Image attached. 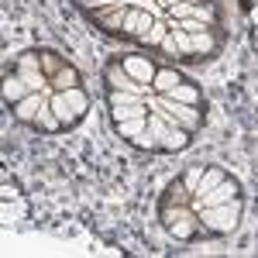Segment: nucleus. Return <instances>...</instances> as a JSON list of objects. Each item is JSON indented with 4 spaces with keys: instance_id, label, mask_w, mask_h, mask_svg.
Listing matches in <instances>:
<instances>
[{
    "instance_id": "15",
    "label": "nucleus",
    "mask_w": 258,
    "mask_h": 258,
    "mask_svg": "<svg viewBox=\"0 0 258 258\" xmlns=\"http://www.w3.org/2000/svg\"><path fill=\"white\" fill-rule=\"evenodd\" d=\"M28 93H31V90H28V83L21 80L18 73H7V76H4V103H7V107L21 103Z\"/></svg>"
},
{
    "instance_id": "19",
    "label": "nucleus",
    "mask_w": 258,
    "mask_h": 258,
    "mask_svg": "<svg viewBox=\"0 0 258 258\" xmlns=\"http://www.w3.org/2000/svg\"><path fill=\"white\" fill-rule=\"evenodd\" d=\"M152 114V103L145 100V103H135V107H110V117H114V124H120V120H135V117H148Z\"/></svg>"
},
{
    "instance_id": "20",
    "label": "nucleus",
    "mask_w": 258,
    "mask_h": 258,
    "mask_svg": "<svg viewBox=\"0 0 258 258\" xmlns=\"http://www.w3.org/2000/svg\"><path fill=\"white\" fill-rule=\"evenodd\" d=\"M38 62H41V73H45L48 80H52V76L59 73L62 66H66V59H62L55 48H38Z\"/></svg>"
},
{
    "instance_id": "25",
    "label": "nucleus",
    "mask_w": 258,
    "mask_h": 258,
    "mask_svg": "<svg viewBox=\"0 0 258 258\" xmlns=\"http://www.w3.org/2000/svg\"><path fill=\"white\" fill-rule=\"evenodd\" d=\"M193 18L203 21L207 28H217V7H214V4H207V0H200L197 11H193Z\"/></svg>"
},
{
    "instance_id": "13",
    "label": "nucleus",
    "mask_w": 258,
    "mask_h": 258,
    "mask_svg": "<svg viewBox=\"0 0 258 258\" xmlns=\"http://www.w3.org/2000/svg\"><path fill=\"white\" fill-rule=\"evenodd\" d=\"M179 83H186V80H182V73H179L176 66H159V73H155V80H152V90H155V93H172Z\"/></svg>"
},
{
    "instance_id": "34",
    "label": "nucleus",
    "mask_w": 258,
    "mask_h": 258,
    "mask_svg": "<svg viewBox=\"0 0 258 258\" xmlns=\"http://www.w3.org/2000/svg\"><path fill=\"white\" fill-rule=\"evenodd\" d=\"M251 4H258V0H248V7H251Z\"/></svg>"
},
{
    "instance_id": "30",
    "label": "nucleus",
    "mask_w": 258,
    "mask_h": 258,
    "mask_svg": "<svg viewBox=\"0 0 258 258\" xmlns=\"http://www.w3.org/2000/svg\"><path fill=\"white\" fill-rule=\"evenodd\" d=\"M83 11L90 14V11H100V7H114V4H124V0H76Z\"/></svg>"
},
{
    "instance_id": "11",
    "label": "nucleus",
    "mask_w": 258,
    "mask_h": 258,
    "mask_svg": "<svg viewBox=\"0 0 258 258\" xmlns=\"http://www.w3.org/2000/svg\"><path fill=\"white\" fill-rule=\"evenodd\" d=\"M120 66L135 76L138 83H145V86H152V80H155V73H159V66H155V59L152 55H120Z\"/></svg>"
},
{
    "instance_id": "3",
    "label": "nucleus",
    "mask_w": 258,
    "mask_h": 258,
    "mask_svg": "<svg viewBox=\"0 0 258 258\" xmlns=\"http://www.w3.org/2000/svg\"><path fill=\"white\" fill-rule=\"evenodd\" d=\"M197 214H200V224H203V231H210V234H231V231H238V224H241V214H244V200L234 197L231 203L203 207V210H197Z\"/></svg>"
},
{
    "instance_id": "7",
    "label": "nucleus",
    "mask_w": 258,
    "mask_h": 258,
    "mask_svg": "<svg viewBox=\"0 0 258 258\" xmlns=\"http://www.w3.org/2000/svg\"><path fill=\"white\" fill-rule=\"evenodd\" d=\"M14 73L28 83V90H31V93H38V90H45V86H48V76L41 73L38 52H21L18 59H14Z\"/></svg>"
},
{
    "instance_id": "8",
    "label": "nucleus",
    "mask_w": 258,
    "mask_h": 258,
    "mask_svg": "<svg viewBox=\"0 0 258 258\" xmlns=\"http://www.w3.org/2000/svg\"><path fill=\"white\" fill-rule=\"evenodd\" d=\"M234 197H241V182L234 176H224V182H217L210 193H200V197L189 200L193 210H203V207H217V203H231Z\"/></svg>"
},
{
    "instance_id": "26",
    "label": "nucleus",
    "mask_w": 258,
    "mask_h": 258,
    "mask_svg": "<svg viewBox=\"0 0 258 258\" xmlns=\"http://www.w3.org/2000/svg\"><path fill=\"white\" fill-rule=\"evenodd\" d=\"M35 127H38V131H62V120L55 117L52 107H45V110L38 114V120H35Z\"/></svg>"
},
{
    "instance_id": "2",
    "label": "nucleus",
    "mask_w": 258,
    "mask_h": 258,
    "mask_svg": "<svg viewBox=\"0 0 258 258\" xmlns=\"http://www.w3.org/2000/svg\"><path fill=\"white\" fill-rule=\"evenodd\" d=\"M159 220L165 227V234L176 241H193L200 234V214L189 203H179V207H159Z\"/></svg>"
},
{
    "instance_id": "16",
    "label": "nucleus",
    "mask_w": 258,
    "mask_h": 258,
    "mask_svg": "<svg viewBox=\"0 0 258 258\" xmlns=\"http://www.w3.org/2000/svg\"><path fill=\"white\" fill-rule=\"evenodd\" d=\"M189 200H193V193L186 189V182H182V176H179V179H172V182L165 186L159 207H179V203H189Z\"/></svg>"
},
{
    "instance_id": "35",
    "label": "nucleus",
    "mask_w": 258,
    "mask_h": 258,
    "mask_svg": "<svg viewBox=\"0 0 258 258\" xmlns=\"http://www.w3.org/2000/svg\"><path fill=\"white\" fill-rule=\"evenodd\" d=\"M244 4H248V0H244Z\"/></svg>"
},
{
    "instance_id": "18",
    "label": "nucleus",
    "mask_w": 258,
    "mask_h": 258,
    "mask_svg": "<svg viewBox=\"0 0 258 258\" xmlns=\"http://www.w3.org/2000/svg\"><path fill=\"white\" fill-rule=\"evenodd\" d=\"M169 31H172V28H169V21H155V24L141 35L138 45H145V48H162V41L169 38Z\"/></svg>"
},
{
    "instance_id": "22",
    "label": "nucleus",
    "mask_w": 258,
    "mask_h": 258,
    "mask_svg": "<svg viewBox=\"0 0 258 258\" xmlns=\"http://www.w3.org/2000/svg\"><path fill=\"white\" fill-rule=\"evenodd\" d=\"M165 97H172V100H179V103H189V107H200L203 103V93H200L193 83H179L172 93H165Z\"/></svg>"
},
{
    "instance_id": "9",
    "label": "nucleus",
    "mask_w": 258,
    "mask_h": 258,
    "mask_svg": "<svg viewBox=\"0 0 258 258\" xmlns=\"http://www.w3.org/2000/svg\"><path fill=\"white\" fill-rule=\"evenodd\" d=\"M48 97H52V90H48V93H45V90H38V93H28L21 103H14V107H11L14 120H21V124H35V120H38V114L48 107Z\"/></svg>"
},
{
    "instance_id": "14",
    "label": "nucleus",
    "mask_w": 258,
    "mask_h": 258,
    "mask_svg": "<svg viewBox=\"0 0 258 258\" xmlns=\"http://www.w3.org/2000/svg\"><path fill=\"white\" fill-rule=\"evenodd\" d=\"M217 48H220V41H217V35H214V28H203V31L193 35V55H197V59L217 55Z\"/></svg>"
},
{
    "instance_id": "4",
    "label": "nucleus",
    "mask_w": 258,
    "mask_h": 258,
    "mask_svg": "<svg viewBox=\"0 0 258 258\" xmlns=\"http://www.w3.org/2000/svg\"><path fill=\"white\" fill-rule=\"evenodd\" d=\"M148 131H152L155 141H159V152H169V155L186 152V148H189V141H193V131H186V127H179V124H169L159 110H152V114H148Z\"/></svg>"
},
{
    "instance_id": "27",
    "label": "nucleus",
    "mask_w": 258,
    "mask_h": 258,
    "mask_svg": "<svg viewBox=\"0 0 258 258\" xmlns=\"http://www.w3.org/2000/svg\"><path fill=\"white\" fill-rule=\"evenodd\" d=\"M203 172H207V165H189V169L182 172V182H186V189H189V193H197V189H200Z\"/></svg>"
},
{
    "instance_id": "24",
    "label": "nucleus",
    "mask_w": 258,
    "mask_h": 258,
    "mask_svg": "<svg viewBox=\"0 0 258 258\" xmlns=\"http://www.w3.org/2000/svg\"><path fill=\"white\" fill-rule=\"evenodd\" d=\"M224 176H227V172H224L220 165H207V172H203V179H200V189L193 193V197H200V193H210L217 182H224Z\"/></svg>"
},
{
    "instance_id": "6",
    "label": "nucleus",
    "mask_w": 258,
    "mask_h": 258,
    "mask_svg": "<svg viewBox=\"0 0 258 258\" xmlns=\"http://www.w3.org/2000/svg\"><path fill=\"white\" fill-rule=\"evenodd\" d=\"M103 83H107V90H127V93H141V97H152V93H155L152 86H145V83L135 80V76L120 66V59L103 66Z\"/></svg>"
},
{
    "instance_id": "17",
    "label": "nucleus",
    "mask_w": 258,
    "mask_h": 258,
    "mask_svg": "<svg viewBox=\"0 0 258 258\" xmlns=\"http://www.w3.org/2000/svg\"><path fill=\"white\" fill-rule=\"evenodd\" d=\"M76 86H80V69L73 62H66L59 73L48 80V90H76Z\"/></svg>"
},
{
    "instance_id": "12",
    "label": "nucleus",
    "mask_w": 258,
    "mask_h": 258,
    "mask_svg": "<svg viewBox=\"0 0 258 258\" xmlns=\"http://www.w3.org/2000/svg\"><path fill=\"white\" fill-rule=\"evenodd\" d=\"M155 24V18L148 14V11H138V7H127V14H124V31H120V38H131V41H141V35L148 31Z\"/></svg>"
},
{
    "instance_id": "10",
    "label": "nucleus",
    "mask_w": 258,
    "mask_h": 258,
    "mask_svg": "<svg viewBox=\"0 0 258 258\" xmlns=\"http://www.w3.org/2000/svg\"><path fill=\"white\" fill-rule=\"evenodd\" d=\"M124 14H127V4H114V7L90 11V18L100 24L103 35H120V31H124Z\"/></svg>"
},
{
    "instance_id": "32",
    "label": "nucleus",
    "mask_w": 258,
    "mask_h": 258,
    "mask_svg": "<svg viewBox=\"0 0 258 258\" xmlns=\"http://www.w3.org/2000/svg\"><path fill=\"white\" fill-rule=\"evenodd\" d=\"M248 18H251V24H258V4H251V7H248Z\"/></svg>"
},
{
    "instance_id": "5",
    "label": "nucleus",
    "mask_w": 258,
    "mask_h": 258,
    "mask_svg": "<svg viewBox=\"0 0 258 258\" xmlns=\"http://www.w3.org/2000/svg\"><path fill=\"white\" fill-rule=\"evenodd\" d=\"M152 110H159L169 124H179V127H186V131H200V124H203V110H200V107L179 103V100L165 97V93H152Z\"/></svg>"
},
{
    "instance_id": "21",
    "label": "nucleus",
    "mask_w": 258,
    "mask_h": 258,
    "mask_svg": "<svg viewBox=\"0 0 258 258\" xmlns=\"http://www.w3.org/2000/svg\"><path fill=\"white\" fill-rule=\"evenodd\" d=\"M117 127V138H124L127 145L138 138L141 131H148V117H135V120H120V124H114Z\"/></svg>"
},
{
    "instance_id": "28",
    "label": "nucleus",
    "mask_w": 258,
    "mask_h": 258,
    "mask_svg": "<svg viewBox=\"0 0 258 258\" xmlns=\"http://www.w3.org/2000/svg\"><path fill=\"white\" fill-rule=\"evenodd\" d=\"M0 179H4V182H0V200H4V203H11V200H18V197H21V189L14 186V182H11V176L4 172Z\"/></svg>"
},
{
    "instance_id": "33",
    "label": "nucleus",
    "mask_w": 258,
    "mask_h": 258,
    "mask_svg": "<svg viewBox=\"0 0 258 258\" xmlns=\"http://www.w3.org/2000/svg\"><path fill=\"white\" fill-rule=\"evenodd\" d=\"M251 41H255V45H258V24H255V31H251Z\"/></svg>"
},
{
    "instance_id": "29",
    "label": "nucleus",
    "mask_w": 258,
    "mask_h": 258,
    "mask_svg": "<svg viewBox=\"0 0 258 258\" xmlns=\"http://www.w3.org/2000/svg\"><path fill=\"white\" fill-rule=\"evenodd\" d=\"M131 145H135V148H145V152H159V141H155V135H152V131H141Z\"/></svg>"
},
{
    "instance_id": "31",
    "label": "nucleus",
    "mask_w": 258,
    "mask_h": 258,
    "mask_svg": "<svg viewBox=\"0 0 258 258\" xmlns=\"http://www.w3.org/2000/svg\"><path fill=\"white\" fill-rule=\"evenodd\" d=\"M176 4H200V0H159V7H162V11H172Z\"/></svg>"
},
{
    "instance_id": "23",
    "label": "nucleus",
    "mask_w": 258,
    "mask_h": 258,
    "mask_svg": "<svg viewBox=\"0 0 258 258\" xmlns=\"http://www.w3.org/2000/svg\"><path fill=\"white\" fill-rule=\"evenodd\" d=\"M148 97L141 93H127V90H107V103L110 107H135V103H145Z\"/></svg>"
},
{
    "instance_id": "1",
    "label": "nucleus",
    "mask_w": 258,
    "mask_h": 258,
    "mask_svg": "<svg viewBox=\"0 0 258 258\" xmlns=\"http://www.w3.org/2000/svg\"><path fill=\"white\" fill-rule=\"evenodd\" d=\"M48 107H52L55 117L62 120V131H69V127H76V124L86 117V110H90V97H86L83 86H76V90H52Z\"/></svg>"
}]
</instances>
